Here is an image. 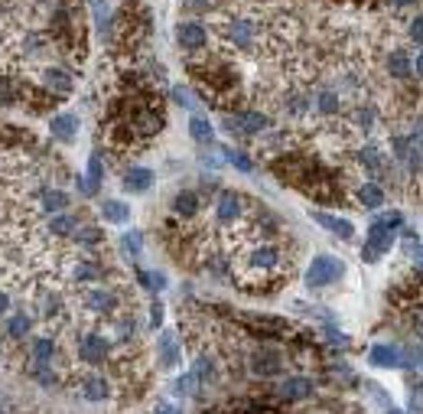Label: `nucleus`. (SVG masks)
I'll return each instance as SVG.
<instances>
[{
  "mask_svg": "<svg viewBox=\"0 0 423 414\" xmlns=\"http://www.w3.org/2000/svg\"><path fill=\"white\" fill-rule=\"evenodd\" d=\"M3 333H7V339H13V342H23V339L33 333V316L26 314V310L10 314L7 316V323H3Z\"/></svg>",
  "mask_w": 423,
  "mask_h": 414,
  "instance_id": "b1692460",
  "label": "nucleus"
},
{
  "mask_svg": "<svg viewBox=\"0 0 423 414\" xmlns=\"http://www.w3.org/2000/svg\"><path fill=\"white\" fill-rule=\"evenodd\" d=\"M244 206H248V199H244L241 193L222 189L218 199H215V222H218V226H235V222H241V219H244Z\"/></svg>",
  "mask_w": 423,
  "mask_h": 414,
  "instance_id": "1a4fd4ad",
  "label": "nucleus"
},
{
  "mask_svg": "<svg viewBox=\"0 0 423 414\" xmlns=\"http://www.w3.org/2000/svg\"><path fill=\"white\" fill-rule=\"evenodd\" d=\"M91 13H95V23H98L101 36H111L114 33V20H111V10L104 0H91Z\"/></svg>",
  "mask_w": 423,
  "mask_h": 414,
  "instance_id": "f704fd0d",
  "label": "nucleus"
},
{
  "mask_svg": "<svg viewBox=\"0 0 423 414\" xmlns=\"http://www.w3.org/2000/svg\"><path fill=\"white\" fill-rule=\"evenodd\" d=\"M196 389H199V382H196V375L192 372H186V375H179L173 382V391L179 395V398H189V395H196Z\"/></svg>",
  "mask_w": 423,
  "mask_h": 414,
  "instance_id": "a19ab883",
  "label": "nucleus"
},
{
  "mask_svg": "<svg viewBox=\"0 0 423 414\" xmlns=\"http://www.w3.org/2000/svg\"><path fill=\"white\" fill-rule=\"evenodd\" d=\"M82 307H85L91 316H114L117 314V307H121V297H117V290L108 287V284H88L82 290Z\"/></svg>",
  "mask_w": 423,
  "mask_h": 414,
  "instance_id": "20e7f679",
  "label": "nucleus"
},
{
  "mask_svg": "<svg viewBox=\"0 0 423 414\" xmlns=\"http://www.w3.org/2000/svg\"><path fill=\"white\" fill-rule=\"evenodd\" d=\"M121 248H124V254H130V258L137 261L140 254H144V239H140V232H124V235H121Z\"/></svg>",
  "mask_w": 423,
  "mask_h": 414,
  "instance_id": "4c0bfd02",
  "label": "nucleus"
},
{
  "mask_svg": "<svg viewBox=\"0 0 423 414\" xmlns=\"http://www.w3.org/2000/svg\"><path fill=\"white\" fill-rule=\"evenodd\" d=\"M413 329H417V336H420V342H423V307L413 310Z\"/></svg>",
  "mask_w": 423,
  "mask_h": 414,
  "instance_id": "09e8293b",
  "label": "nucleus"
},
{
  "mask_svg": "<svg viewBox=\"0 0 423 414\" xmlns=\"http://www.w3.org/2000/svg\"><path fill=\"white\" fill-rule=\"evenodd\" d=\"M251 375L258 378H274V375H284L286 369V356L280 349H274V346H261V349L251 352Z\"/></svg>",
  "mask_w": 423,
  "mask_h": 414,
  "instance_id": "0eeeda50",
  "label": "nucleus"
},
{
  "mask_svg": "<svg viewBox=\"0 0 423 414\" xmlns=\"http://www.w3.org/2000/svg\"><path fill=\"white\" fill-rule=\"evenodd\" d=\"M179 362H183V346H179L173 329H163L160 336H157V365H160L163 372H173Z\"/></svg>",
  "mask_w": 423,
  "mask_h": 414,
  "instance_id": "9b49d317",
  "label": "nucleus"
},
{
  "mask_svg": "<svg viewBox=\"0 0 423 414\" xmlns=\"http://www.w3.org/2000/svg\"><path fill=\"white\" fill-rule=\"evenodd\" d=\"M413 359H417V365L423 369V342H420V349H417V356H413Z\"/></svg>",
  "mask_w": 423,
  "mask_h": 414,
  "instance_id": "6e6d98bb",
  "label": "nucleus"
},
{
  "mask_svg": "<svg viewBox=\"0 0 423 414\" xmlns=\"http://www.w3.org/2000/svg\"><path fill=\"white\" fill-rule=\"evenodd\" d=\"M137 284L140 287H147V290H153V277H150L147 271H137Z\"/></svg>",
  "mask_w": 423,
  "mask_h": 414,
  "instance_id": "8fccbe9b",
  "label": "nucleus"
},
{
  "mask_svg": "<svg viewBox=\"0 0 423 414\" xmlns=\"http://www.w3.org/2000/svg\"><path fill=\"white\" fill-rule=\"evenodd\" d=\"M312 105H316V111H319V114H325V118H329V114L342 111V95H339L332 85H319V88H316V101H312Z\"/></svg>",
  "mask_w": 423,
  "mask_h": 414,
  "instance_id": "393cba45",
  "label": "nucleus"
},
{
  "mask_svg": "<svg viewBox=\"0 0 423 414\" xmlns=\"http://www.w3.org/2000/svg\"><path fill=\"white\" fill-rule=\"evenodd\" d=\"M43 88L49 91L52 98L56 95H69L75 88V78H72V72H65V69H59V65H49V69H43Z\"/></svg>",
  "mask_w": 423,
  "mask_h": 414,
  "instance_id": "f3484780",
  "label": "nucleus"
},
{
  "mask_svg": "<svg viewBox=\"0 0 423 414\" xmlns=\"http://www.w3.org/2000/svg\"><path fill=\"white\" fill-rule=\"evenodd\" d=\"M173 101L176 105H183V108H196V95H192L189 88H183V85L173 88Z\"/></svg>",
  "mask_w": 423,
  "mask_h": 414,
  "instance_id": "c03bdc74",
  "label": "nucleus"
},
{
  "mask_svg": "<svg viewBox=\"0 0 423 414\" xmlns=\"http://www.w3.org/2000/svg\"><path fill=\"white\" fill-rule=\"evenodd\" d=\"M241 323L248 329H254L261 339H277V336H286L290 333V323L280 320V316H264V314H244Z\"/></svg>",
  "mask_w": 423,
  "mask_h": 414,
  "instance_id": "f8f14e48",
  "label": "nucleus"
},
{
  "mask_svg": "<svg viewBox=\"0 0 423 414\" xmlns=\"http://www.w3.org/2000/svg\"><path fill=\"white\" fill-rule=\"evenodd\" d=\"M101 219L111 222V226H124L127 219H130V206L121 199H104L101 202Z\"/></svg>",
  "mask_w": 423,
  "mask_h": 414,
  "instance_id": "7c9ffc66",
  "label": "nucleus"
},
{
  "mask_svg": "<svg viewBox=\"0 0 423 414\" xmlns=\"http://www.w3.org/2000/svg\"><path fill=\"white\" fill-rule=\"evenodd\" d=\"M284 271L290 274V264L284 261V251L274 241H254L238 258V281L244 284V290H261V284L284 277Z\"/></svg>",
  "mask_w": 423,
  "mask_h": 414,
  "instance_id": "f257e3e1",
  "label": "nucleus"
},
{
  "mask_svg": "<svg viewBox=\"0 0 423 414\" xmlns=\"http://www.w3.org/2000/svg\"><path fill=\"white\" fill-rule=\"evenodd\" d=\"M0 349H3V346H0Z\"/></svg>",
  "mask_w": 423,
  "mask_h": 414,
  "instance_id": "bf43d9fd",
  "label": "nucleus"
},
{
  "mask_svg": "<svg viewBox=\"0 0 423 414\" xmlns=\"http://www.w3.org/2000/svg\"><path fill=\"white\" fill-rule=\"evenodd\" d=\"M218 153L225 157V164L241 170V173H254V160H251L244 151H235V147H218Z\"/></svg>",
  "mask_w": 423,
  "mask_h": 414,
  "instance_id": "473e14b6",
  "label": "nucleus"
},
{
  "mask_svg": "<svg viewBox=\"0 0 423 414\" xmlns=\"http://www.w3.org/2000/svg\"><path fill=\"white\" fill-rule=\"evenodd\" d=\"M407 36H411V43L423 46V13H417L411 23H407Z\"/></svg>",
  "mask_w": 423,
  "mask_h": 414,
  "instance_id": "37998d69",
  "label": "nucleus"
},
{
  "mask_svg": "<svg viewBox=\"0 0 423 414\" xmlns=\"http://www.w3.org/2000/svg\"><path fill=\"white\" fill-rule=\"evenodd\" d=\"M39 202H43V209H46V213L49 215H56V213H65V209H69V193H65V189H39Z\"/></svg>",
  "mask_w": 423,
  "mask_h": 414,
  "instance_id": "cd10ccee",
  "label": "nucleus"
},
{
  "mask_svg": "<svg viewBox=\"0 0 423 414\" xmlns=\"http://www.w3.org/2000/svg\"><path fill=\"white\" fill-rule=\"evenodd\" d=\"M78 215H72V213H56V215H49V222H46V232H49L52 239H72L75 232H78Z\"/></svg>",
  "mask_w": 423,
  "mask_h": 414,
  "instance_id": "4be33fe9",
  "label": "nucleus"
},
{
  "mask_svg": "<svg viewBox=\"0 0 423 414\" xmlns=\"http://www.w3.org/2000/svg\"><path fill=\"white\" fill-rule=\"evenodd\" d=\"M355 160H358V166L365 170L368 176H381L385 173V160H381V153H378V147H361L358 153H355Z\"/></svg>",
  "mask_w": 423,
  "mask_h": 414,
  "instance_id": "c756f323",
  "label": "nucleus"
},
{
  "mask_svg": "<svg viewBox=\"0 0 423 414\" xmlns=\"http://www.w3.org/2000/svg\"><path fill=\"white\" fill-rule=\"evenodd\" d=\"M258 30H261V26L254 23L251 17H228L222 23V36H225V43L235 46V50H254Z\"/></svg>",
  "mask_w": 423,
  "mask_h": 414,
  "instance_id": "423d86ee",
  "label": "nucleus"
},
{
  "mask_svg": "<svg viewBox=\"0 0 423 414\" xmlns=\"http://www.w3.org/2000/svg\"><path fill=\"white\" fill-rule=\"evenodd\" d=\"M0 314H10V297L0 290Z\"/></svg>",
  "mask_w": 423,
  "mask_h": 414,
  "instance_id": "864d4df0",
  "label": "nucleus"
},
{
  "mask_svg": "<svg viewBox=\"0 0 423 414\" xmlns=\"http://www.w3.org/2000/svg\"><path fill=\"white\" fill-rule=\"evenodd\" d=\"M277 395L284 402H306L316 395V382L310 375H286L280 385H277Z\"/></svg>",
  "mask_w": 423,
  "mask_h": 414,
  "instance_id": "ddd939ff",
  "label": "nucleus"
},
{
  "mask_svg": "<svg viewBox=\"0 0 423 414\" xmlns=\"http://www.w3.org/2000/svg\"><path fill=\"white\" fill-rule=\"evenodd\" d=\"M121 186H124L127 193H147V189L153 186V170H150V166H127Z\"/></svg>",
  "mask_w": 423,
  "mask_h": 414,
  "instance_id": "5701e85b",
  "label": "nucleus"
},
{
  "mask_svg": "<svg viewBox=\"0 0 423 414\" xmlns=\"http://www.w3.org/2000/svg\"><path fill=\"white\" fill-rule=\"evenodd\" d=\"M78 391L85 402H108L111 398V378L104 372H88L78 378Z\"/></svg>",
  "mask_w": 423,
  "mask_h": 414,
  "instance_id": "4468645a",
  "label": "nucleus"
},
{
  "mask_svg": "<svg viewBox=\"0 0 423 414\" xmlns=\"http://www.w3.org/2000/svg\"><path fill=\"white\" fill-rule=\"evenodd\" d=\"M404 226V215L400 213H385L381 219H374L368 226V235H365V248H361V258L365 261H374L391 251L394 239H398V228Z\"/></svg>",
  "mask_w": 423,
  "mask_h": 414,
  "instance_id": "f03ea898",
  "label": "nucleus"
},
{
  "mask_svg": "<svg viewBox=\"0 0 423 414\" xmlns=\"http://www.w3.org/2000/svg\"><path fill=\"white\" fill-rule=\"evenodd\" d=\"M160 323H163V303H160V301H153V303H150V327L157 329Z\"/></svg>",
  "mask_w": 423,
  "mask_h": 414,
  "instance_id": "a18cd8bd",
  "label": "nucleus"
},
{
  "mask_svg": "<svg viewBox=\"0 0 423 414\" xmlns=\"http://www.w3.org/2000/svg\"><path fill=\"white\" fill-rule=\"evenodd\" d=\"M413 76L423 78V46H420V52H417V59H413Z\"/></svg>",
  "mask_w": 423,
  "mask_h": 414,
  "instance_id": "3c124183",
  "label": "nucleus"
},
{
  "mask_svg": "<svg viewBox=\"0 0 423 414\" xmlns=\"http://www.w3.org/2000/svg\"><path fill=\"white\" fill-rule=\"evenodd\" d=\"M368 362H371L374 369H411L413 359L400 349V346L378 342V346H371V352H368Z\"/></svg>",
  "mask_w": 423,
  "mask_h": 414,
  "instance_id": "9d476101",
  "label": "nucleus"
},
{
  "mask_svg": "<svg viewBox=\"0 0 423 414\" xmlns=\"http://www.w3.org/2000/svg\"><path fill=\"white\" fill-rule=\"evenodd\" d=\"M69 277H72L75 284H95L104 277V268H101L95 258H78V261L69 268Z\"/></svg>",
  "mask_w": 423,
  "mask_h": 414,
  "instance_id": "412c9836",
  "label": "nucleus"
},
{
  "mask_svg": "<svg viewBox=\"0 0 423 414\" xmlns=\"http://www.w3.org/2000/svg\"><path fill=\"white\" fill-rule=\"evenodd\" d=\"M192 7H212V0H192Z\"/></svg>",
  "mask_w": 423,
  "mask_h": 414,
  "instance_id": "4d7b16f0",
  "label": "nucleus"
},
{
  "mask_svg": "<svg viewBox=\"0 0 423 414\" xmlns=\"http://www.w3.org/2000/svg\"><path fill=\"white\" fill-rule=\"evenodd\" d=\"M387 76L398 78V82H411L413 78V59L407 50H391L387 52Z\"/></svg>",
  "mask_w": 423,
  "mask_h": 414,
  "instance_id": "6ab92c4d",
  "label": "nucleus"
},
{
  "mask_svg": "<svg viewBox=\"0 0 423 414\" xmlns=\"http://www.w3.org/2000/svg\"><path fill=\"white\" fill-rule=\"evenodd\" d=\"M176 43L186 52H202L205 43H209V33H205V26L196 23V20H183V23L176 26Z\"/></svg>",
  "mask_w": 423,
  "mask_h": 414,
  "instance_id": "2eb2a0df",
  "label": "nucleus"
},
{
  "mask_svg": "<svg viewBox=\"0 0 423 414\" xmlns=\"http://www.w3.org/2000/svg\"><path fill=\"white\" fill-rule=\"evenodd\" d=\"M173 213L179 219H192V215L199 213V193L196 189H179L173 199Z\"/></svg>",
  "mask_w": 423,
  "mask_h": 414,
  "instance_id": "bb28decb",
  "label": "nucleus"
},
{
  "mask_svg": "<svg viewBox=\"0 0 423 414\" xmlns=\"http://www.w3.org/2000/svg\"><path fill=\"white\" fill-rule=\"evenodd\" d=\"M153 414H183V408L173 402H157L153 404Z\"/></svg>",
  "mask_w": 423,
  "mask_h": 414,
  "instance_id": "49530a36",
  "label": "nucleus"
},
{
  "mask_svg": "<svg viewBox=\"0 0 423 414\" xmlns=\"http://www.w3.org/2000/svg\"><path fill=\"white\" fill-rule=\"evenodd\" d=\"M153 290H160V287H166V274H163V271H153Z\"/></svg>",
  "mask_w": 423,
  "mask_h": 414,
  "instance_id": "603ef678",
  "label": "nucleus"
},
{
  "mask_svg": "<svg viewBox=\"0 0 423 414\" xmlns=\"http://www.w3.org/2000/svg\"><path fill=\"white\" fill-rule=\"evenodd\" d=\"M385 414H411V411H400V408H394V404H387V411Z\"/></svg>",
  "mask_w": 423,
  "mask_h": 414,
  "instance_id": "5fc2aeb1",
  "label": "nucleus"
},
{
  "mask_svg": "<svg viewBox=\"0 0 423 414\" xmlns=\"http://www.w3.org/2000/svg\"><path fill=\"white\" fill-rule=\"evenodd\" d=\"M36 314L43 320H59L65 314V303H62V294L52 287H43L36 294Z\"/></svg>",
  "mask_w": 423,
  "mask_h": 414,
  "instance_id": "a211bd4d",
  "label": "nucleus"
},
{
  "mask_svg": "<svg viewBox=\"0 0 423 414\" xmlns=\"http://www.w3.org/2000/svg\"><path fill=\"white\" fill-rule=\"evenodd\" d=\"M82 248H95V245H101L104 241V232H101L98 226H78V232L72 235Z\"/></svg>",
  "mask_w": 423,
  "mask_h": 414,
  "instance_id": "c9c22d12",
  "label": "nucleus"
},
{
  "mask_svg": "<svg viewBox=\"0 0 423 414\" xmlns=\"http://www.w3.org/2000/svg\"><path fill=\"white\" fill-rule=\"evenodd\" d=\"M345 274V264L332 258V254H316L306 268V287L319 290V287H329V284H336L339 277Z\"/></svg>",
  "mask_w": 423,
  "mask_h": 414,
  "instance_id": "39448f33",
  "label": "nucleus"
},
{
  "mask_svg": "<svg viewBox=\"0 0 423 414\" xmlns=\"http://www.w3.org/2000/svg\"><path fill=\"white\" fill-rule=\"evenodd\" d=\"M189 134H192V140L202 144V147H212V144H215V127H212V121L209 118H202V114H192Z\"/></svg>",
  "mask_w": 423,
  "mask_h": 414,
  "instance_id": "c85d7f7f",
  "label": "nucleus"
},
{
  "mask_svg": "<svg viewBox=\"0 0 423 414\" xmlns=\"http://www.w3.org/2000/svg\"><path fill=\"white\" fill-rule=\"evenodd\" d=\"M56 352H59V346H56L52 336H36L30 342V359H33V362H52Z\"/></svg>",
  "mask_w": 423,
  "mask_h": 414,
  "instance_id": "2f4dec72",
  "label": "nucleus"
},
{
  "mask_svg": "<svg viewBox=\"0 0 423 414\" xmlns=\"http://www.w3.org/2000/svg\"><path fill=\"white\" fill-rule=\"evenodd\" d=\"M385 189L378 186V183H374V179H365V183H358V202L361 206H365V209H381V206H385Z\"/></svg>",
  "mask_w": 423,
  "mask_h": 414,
  "instance_id": "a878e982",
  "label": "nucleus"
},
{
  "mask_svg": "<svg viewBox=\"0 0 423 414\" xmlns=\"http://www.w3.org/2000/svg\"><path fill=\"white\" fill-rule=\"evenodd\" d=\"M30 375L36 378V382L43 385V389H56V385H59V372L52 369V362H33Z\"/></svg>",
  "mask_w": 423,
  "mask_h": 414,
  "instance_id": "72a5a7b5",
  "label": "nucleus"
},
{
  "mask_svg": "<svg viewBox=\"0 0 423 414\" xmlns=\"http://www.w3.org/2000/svg\"><path fill=\"white\" fill-rule=\"evenodd\" d=\"M88 179L98 186L101 179H104V164H101V153H91L88 157Z\"/></svg>",
  "mask_w": 423,
  "mask_h": 414,
  "instance_id": "79ce46f5",
  "label": "nucleus"
},
{
  "mask_svg": "<svg viewBox=\"0 0 423 414\" xmlns=\"http://www.w3.org/2000/svg\"><path fill=\"white\" fill-rule=\"evenodd\" d=\"M222 127L231 134V138H261V134H267V127H271V114L244 108V111L225 114Z\"/></svg>",
  "mask_w": 423,
  "mask_h": 414,
  "instance_id": "7ed1b4c3",
  "label": "nucleus"
},
{
  "mask_svg": "<svg viewBox=\"0 0 423 414\" xmlns=\"http://www.w3.org/2000/svg\"><path fill=\"white\" fill-rule=\"evenodd\" d=\"M352 121L358 124V131H371L374 108H371V105H355V108H352Z\"/></svg>",
  "mask_w": 423,
  "mask_h": 414,
  "instance_id": "58836bf2",
  "label": "nucleus"
},
{
  "mask_svg": "<svg viewBox=\"0 0 423 414\" xmlns=\"http://www.w3.org/2000/svg\"><path fill=\"white\" fill-rule=\"evenodd\" d=\"M407 411L411 414H423V382L411 378V391H407Z\"/></svg>",
  "mask_w": 423,
  "mask_h": 414,
  "instance_id": "ea45409f",
  "label": "nucleus"
},
{
  "mask_svg": "<svg viewBox=\"0 0 423 414\" xmlns=\"http://www.w3.org/2000/svg\"><path fill=\"white\" fill-rule=\"evenodd\" d=\"M192 375H196V382H199V385L215 382V362H212V356H199V359H196V365H192Z\"/></svg>",
  "mask_w": 423,
  "mask_h": 414,
  "instance_id": "e433bc0d",
  "label": "nucleus"
},
{
  "mask_svg": "<svg viewBox=\"0 0 423 414\" xmlns=\"http://www.w3.org/2000/svg\"><path fill=\"white\" fill-rule=\"evenodd\" d=\"M108 352H111V339L104 333H82L75 339V356L85 365H101L108 359Z\"/></svg>",
  "mask_w": 423,
  "mask_h": 414,
  "instance_id": "6e6552de",
  "label": "nucleus"
},
{
  "mask_svg": "<svg viewBox=\"0 0 423 414\" xmlns=\"http://www.w3.org/2000/svg\"><path fill=\"white\" fill-rule=\"evenodd\" d=\"M310 215L325 228V232H332L336 239H342V241H352V239H355V226H352L349 219L332 215V213H323V209H310Z\"/></svg>",
  "mask_w": 423,
  "mask_h": 414,
  "instance_id": "dca6fc26",
  "label": "nucleus"
},
{
  "mask_svg": "<svg viewBox=\"0 0 423 414\" xmlns=\"http://www.w3.org/2000/svg\"><path fill=\"white\" fill-rule=\"evenodd\" d=\"M49 134L56 140H62V144H72L75 134H78V114L65 111V114H52L49 121Z\"/></svg>",
  "mask_w": 423,
  "mask_h": 414,
  "instance_id": "aec40b11",
  "label": "nucleus"
},
{
  "mask_svg": "<svg viewBox=\"0 0 423 414\" xmlns=\"http://www.w3.org/2000/svg\"><path fill=\"white\" fill-rule=\"evenodd\" d=\"M78 193H82V196H95V193H98V186H95L88 176H78Z\"/></svg>",
  "mask_w": 423,
  "mask_h": 414,
  "instance_id": "de8ad7c7",
  "label": "nucleus"
},
{
  "mask_svg": "<svg viewBox=\"0 0 423 414\" xmlns=\"http://www.w3.org/2000/svg\"><path fill=\"white\" fill-rule=\"evenodd\" d=\"M0 414H3V408H0Z\"/></svg>",
  "mask_w": 423,
  "mask_h": 414,
  "instance_id": "13d9d810",
  "label": "nucleus"
}]
</instances>
